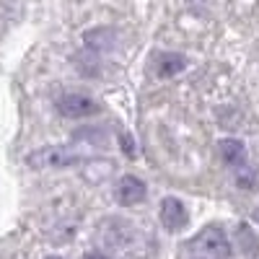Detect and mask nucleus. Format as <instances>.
Instances as JSON below:
<instances>
[{
    "label": "nucleus",
    "mask_w": 259,
    "mask_h": 259,
    "mask_svg": "<svg viewBox=\"0 0 259 259\" xmlns=\"http://www.w3.org/2000/svg\"><path fill=\"white\" fill-rule=\"evenodd\" d=\"M189 249L200 254V259H228L233 254V246L221 226H207L202 228L194 239L189 241Z\"/></svg>",
    "instance_id": "obj_1"
},
{
    "label": "nucleus",
    "mask_w": 259,
    "mask_h": 259,
    "mask_svg": "<svg viewBox=\"0 0 259 259\" xmlns=\"http://www.w3.org/2000/svg\"><path fill=\"white\" fill-rule=\"evenodd\" d=\"M80 163V156L75 150L65 148V145H45L36 148L26 156V166L34 171H50V168H68Z\"/></svg>",
    "instance_id": "obj_2"
},
{
    "label": "nucleus",
    "mask_w": 259,
    "mask_h": 259,
    "mask_svg": "<svg viewBox=\"0 0 259 259\" xmlns=\"http://www.w3.org/2000/svg\"><path fill=\"white\" fill-rule=\"evenodd\" d=\"M57 112L68 119H83V117H94L101 112V104L85 94H62L57 99Z\"/></svg>",
    "instance_id": "obj_3"
},
{
    "label": "nucleus",
    "mask_w": 259,
    "mask_h": 259,
    "mask_svg": "<svg viewBox=\"0 0 259 259\" xmlns=\"http://www.w3.org/2000/svg\"><path fill=\"white\" fill-rule=\"evenodd\" d=\"M161 223L166 231L179 233L189 226V210L179 197H163L161 200Z\"/></svg>",
    "instance_id": "obj_4"
},
{
    "label": "nucleus",
    "mask_w": 259,
    "mask_h": 259,
    "mask_svg": "<svg viewBox=\"0 0 259 259\" xmlns=\"http://www.w3.org/2000/svg\"><path fill=\"white\" fill-rule=\"evenodd\" d=\"M145 194H148V187L143 179L133 177V174H127L117 182L114 187V200L122 205V207H133V205H140L145 200Z\"/></svg>",
    "instance_id": "obj_5"
},
{
    "label": "nucleus",
    "mask_w": 259,
    "mask_h": 259,
    "mask_svg": "<svg viewBox=\"0 0 259 259\" xmlns=\"http://www.w3.org/2000/svg\"><path fill=\"white\" fill-rule=\"evenodd\" d=\"M218 153H221L223 163L231 166L233 171L246 166V145L241 140H236V138H223L218 143Z\"/></svg>",
    "instance_id": "obj_6"
},
{
    "label": "nucleus",
    "mask_w": 259,
    "mask_h": 259,
    "mask_svg": "<svg viewBox=\"0 0 259 259\" xmlns=\"http://www.w3.org/2000/svg\"><path fill=\"white\" fill-rule=\"evenodd\" d=\"M187 68V57L182 52H161L156 57V75L158 78H174Z\"/></svg>",
    "instance_id": "obj_7"
},
{
    "label": "nucleus",
    "mask_w": 259,
    "mask_h": 259,
    "mask_svg": "<svg viewBox=\"0 0 259 259\" xmlns=\"http://www.w3.org/2000/svg\"><path fill=\"white\" fill-rule=\"evenodd\" d=\"M114 31L112 29H91L89 34H83V41H85V47L89 50H96V52H106V50H112L114 47Z\"/></svg>",
    "instance_id": "obj_8"
},
{
    "label": "nucleus",
    "mask_w": 259,
    "mask_h": 259,
    "mask_svg": "<svg viewBox=\"0 0 259 259\" xmlns=\"http://www.w3.org/2000/svg\"><path fill=\"white\" fill-rule=\"evenodd\" d=\"M233 179H236V184H239L241 189H254L259 184V171L251 168V166H241V168L233 171Z\"/></svg>",
    "instance_id": "obj_9"
},
{
    "label": "nucleus",
    "mask_w": 259,
    "mask_h": 259,
    "mask_svg": "<svg viewBox=\"0 0 259 259\" xmlns=\"http://www.w3.org/2000/svg\"><path fill=\"white\" fill-rule=\"evenodd\" d=\"M119 148L124 150L130 158H133L135 156V138L130 135V133H119Z\"/></svg>",
    "instance_id": "obj_10"
},
{
    "label": "nucleus",
    "mask_w": 259,
    "mask_h": 259,
    "mask_svg": "<svg viewBox=\"0 0 259 259\" xmlns=\"http://www.w3.org/2000/svg\"><path fill=\"white\" fill-rule=\"evenodd\" d=\"M83 259H109V256H106V254H96V251H94V254H85Z\"/></svg>",
    "instance_id": "obj_11"
},
{
    "label": "nucleus",
    "mask_w": 259,
    "mask_h": 259,
    "mask_svg": "<svg viewBox=\"0 0 259 259\" xmlns=\"http://www.w3.org/2000/svg\"><path fill=\"white\" fill-rule=\"evenodd\" d=\"M47 259H62V256H47Z\"/></svg>",
    "instance_id": "obj_12"
}]
</instances>
